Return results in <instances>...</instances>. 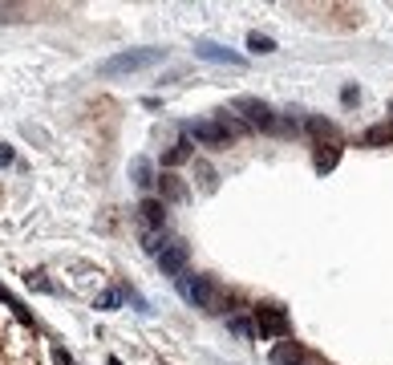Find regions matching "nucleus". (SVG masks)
Instances as JSON below:
<instances>
[{"label":"nucleus","mask_w":393,"mask_h":365,"mask_svg":"<svg viewBox=\"0 0 393 365\" xmlns=\"http://www.w3.org/2000/svg\"><path fill=\"white\" fill-rule=\"evenodd\" d=\"M158 61H163V49H134V53H118V57H110V61L101 66V73H106V78H122V73L158 66Z\"/></svg>","instance_id":"f257e3e1"},{"label":"nucleus","mask_w":393,"mask_h":365,"mask_svg":"<svg viewBox=\"0 0 393 365\" xmlns=\"http://www.w3.org/2000/svg\"><path fill=\"white\" fill-rule=\"evenodd\" d=\"M179 292H182V300H191L195 309H215V288H211V280H203V276L182 272V276H179Z\"/></svg>","instance_id":"f03ea898"},{"label":"nucleus","mask_w":393,"mask_h":365,"mask_svg":"<svg viewBox=\"0 0 393 365\" xmlns=\"http://www.w3.org/2000/svg\"><path fill=\"white\" fill-rule=\"evenodd\" d=\"M231 114H244L247 122L260 126V130H276V114H272L260 98H235L231 101Z\"/></svg>","instance_id":"7ed1b4c3"},{"label":"nucleus","mask_w":393,"mask_h":365,"mask_svg":"<svg viewBox=\"0 0 393 365\" xmlns=\"http://www.w3.org/2000/svg\"><path fill=\"white\" fill-rule=\"evenodd\" d=\"M187 260H191V248H187L182 240H175V244H166V252L158 256V268H163L166 276H175V280H179L182 272H187Z\"/></svg>","instance_id":"20e7f679"},{"label":"nucleus","mask_w":393,"mask_h":365,"mask_svg":"<svg viewBox=\"0 0 393 365\" xmlns=\"http://www.w3.org/2000/svg\"><path fill=\"white\" fill-rule=\"evenodd\" d=\"M256 325H260V333L263 337H284L288 333V316H284V309H263L260 304V313H256Z\"/></svg>","instance_id":"39448f33"},{"label":"nucleus","mask_w":393,"mask_h":365,"mask_svg":"<svg viewBox=\"0 0 393 365\" xmlns=\"http://www.w3.org/2000/svg\"><path fill=\"white\" fill-rule=\"evenodd\" d=\"M187 134L203 147H227V134L219 130V122H187Z\"/></svg>","instance_id":"423d86ee"},{"label":"nucleus","mask_w":393,"mask_h":365,"mask_svg":"<svg viewBox=\"0 0 393 365\" xmlns=\"http://www.w3.org/2000/svg\"><path fill=\"white\" fill-rule=\"evenodd\" d=\"M138 219L146 223V232H163L166 228V203L163 199H142L138 203Z\"/></svg>","instance_id":"0eeeda50"},{"label":"nucleus","mask_w":393,"mask_h":365,"mask_svg":"<svg viewBox=\"0 0 393 365\" xmlns=\"http://www.w3.org/2000/svg\"><path fill=\"white\" fill-rule=\"evenodd\" d=\"M158 195H163V203H187V187L179 182V175L163 171L158 175Z\"/></svg>","instance_id":"6e6552de"},{"label":"nucleus","mask_w":393,"mask_h":365,"mask_svg":"<svg viewBox=\"0 0 393 365\" xmlns=\"http://www.w3.org/2000/svg\"><path fill=\"white\" fill-rule=\"evenodd\" d=\"M199 57H203V61H219V66H239V61H244L239 53L223 49V45H211V41H199Z\"/></svg>","instance_id":"1a4fd4ad"},{"label":"nucleus","mask_w":393,"mask_h":365,"mask_svg":"<svg viewBox=\"0 0 393 365\" xmlns=\"http://www.w3.org/2000/svg\"><path fill=\"white\" fill-rule=\"evenodd\" d=\"M272 361L276 365H308L304 361V349L296 345V341H284V345L272 349Z\"/></svg>","instance_id":"9d476101"},{"label":"nucleus","mask_w":393,"mask_h":365,"mask_svg":"<svg viewBox=\"0 0 393 365\" xmlns=\"http://www.w3.org/2000/svg\"><path fill=\"white\" fill-rule=\"evenodd\" d=\"M361 142H365V147H381V142H393V122H381V126H369V130L361 134Z\"/></svg>","instance_id":"9b49d317"},{"label":"nucleus","mask_w":393,"mask_h":365,"mask_svg":"<svg viewBox=\"0 0 393 365\" xmlns=\"http://www.w3.org/2000/svg\"><path fill=\"white\" fill-rule=\"evenodd\" d=\"M191 159V138H182V142H175V147L163 154V166L170 171V166H179V163H187Z\"/></svg>","instance_id":"f8f14e48"},{"label":"nucleus","mask_w":393,"mask_h":365,"mask_svg":"<svg viewBox=\"0 0 393 365\" xmlns=\"http://www.w3.org/2000/svg\"><path fill=\"white\" fill-rule=\"evenodd\" d=\"M163 240H166V228H163V232H142V248H146L150 256H163V252H166Z\"/></svg>","instance_id":"ddd939ff"},{"label":"nucleus","mask_w":393,"mask_h":365,"mask_svg":"<svg viewBox=\"0 0 393 365\" xmlns=\"http://www.w3.org/2000/svg\"><path fill=\"white\" fill-rule=\"evenodd\" d=\"M215 122H219V130L227 134V138H235V134H244V122H239V118L231 114V110H223V114L215 118Z\"/></svg>","instance_id":"4468645a"},{"label":"nucleus","mask_w":393,"mask_h":365,"mask_svg":"<svg viewBox=\"0 0 393 365\" xmlns=\"http://www.w3.org/2000/svg\"><path fill=\"white\" fill-rule=\"evenodd\" d=\"M247 49H251V53H272V49H276V41L263 37V33H247Z\"/></svg>","instance_id":"2eb2a0df"},{"label":"nucleus","mask_w":393,"mask_h":365,"mask_svg":"<svg viewBox=\"0 0 393 365\" xmlns=\"http://www.w3.org/2000/svg\"><path fill=\"white\" fill-rule=\"evenodd\" d=\"M231 333L244 337V341H251V337H256V325H251L247 316H231Z\"/></svg>","instance_id":"dca6fc26"},{"label":"nucleus","mask_w":393,"mask_h":365,"mask_svg":"<svg viewBox=\"0 0 393 365\" xmlns=\"http://www.w3.org/2000/svg\"><path fill=\"white\" fill-rule=\"evenodd\" d=\"M134 182H138V187H150V182H154V179H150V163H146V159L134 163Z\"/></svg>","instance_id":"f3484780"},{"label":"nucleus","mask_w":393,"mask_h":365,"mask_svg":"<svg viewBox=\"0 0 393 365\" xmlns=\"http://www.w3.org/2000/svg\"><path fill=\"white\" fill-rule=\"evenodd\" d=\"M308 130L312 134H328V138H332V126H328L325 118H308Z\"/></svg>","instance_id":"a211bd4d"},{"label":"nucleus","mask_w":393,"mask_h":365,"mask_svg":"<svg viewBox=\"0 0 393 365\" xmlns=\"http://www.w3.org/2000/svg\"><path fill=\"white\" fill-rule=\"evenodd\" d=\"M332 163H337V150H320V154H316V166H320V171H328Z\"/></svg>","instance_id":"6ab92c4d"},{"label":"nucleus","mask_w":393,"mask_h":365,"mask_svg":"<svg viewBox=\"0 0 393 365\" xmlns=\"http://www.w3.org/2000/svg\"><path fill=\"white\" fill-rule=\"evenodd\" d=\"M118 300H122V292H101V297H98V309H114Z\"/></svg>","instance_id":"aec40b11"},{"label":"nucleus","mask_w":393,"mask_h":365,"mask_svg":"<svg viewBox=\"0 0 393 365\" xmlns=\"http://www.w3.org/2000/svg\"><path fill=\"white\" fill-rule=\"evenodd\" d=\"M199 175H203V187H207V191H215V175H211V166H199Z\"/></svg>","instance_id":"412c9836"},{"label":"nucleus","mask_w":393,"mask_h":365,"mask_svg":"<svg viewBox=\"0 0 393 365\" xmlns=\"http://www.w3.org/2000/svg\"><path fill=\"white\" fill-rule=\"evenodd\" d=\"M29 284H33V288H45V292H49V288H53V284L45 280V276H37V272H33V276H29Z\"/></svg>","instance_id":"4be33fe9"},{"label":"nucleus","mask_w":393,"mask_h":365,"mask_svg":"<svg viewBox=\"0 0 393 365\" xmlns=\"http://www.w3.org/2000/svg\"><path fill=\"white\" fill-rule=\"evenodd\" d=\"M13 163V147H0V166H8Z\"/></svg>","instance_id":"5701e85b"},{"label":"nucleus","mask_w":393,"mask_h":365,"mask_svg":"<svg viewBox=\"0 0 393 365\" xmlns=\"http://www.w3.org/2000/svg\"><path fill=\"white\" fill-rule=\"evenodd\" d=\"M0 20H17V8H0Z\"/></svg>","instance_id":"b1692460"},{"label":"nucleus","mask_w":393,"mask_h":365,"mask_svg":"<svg viewBox=\"0 0 393 365\" xmlns=\"http://www.w3.org/2000/svg\"><path fill=\"white\" fill-rule=\"evenodd\" d=\"M110 365H122V357H110Z\"/></svg>","instance_id":"393cba45"},{"label":"nucleus","mask_w":393,"mask_h":365,"mask_svg":"<svg viewBox=\"0 0 393 365\" xmlns=\"http://www.w3.org/2000/svg\"><path fill=\"white\" fill-rule=\"evenodd\" d=\"M389 114H393V106H389ZM389 122H393V118H389Z\"/></svg>","instance_id":"a878e982"}]
</instances>
